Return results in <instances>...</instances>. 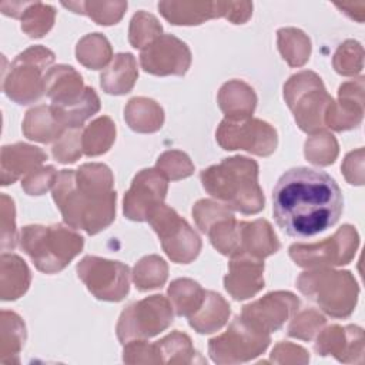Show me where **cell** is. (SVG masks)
<instances>
[{
  "label": "cell",
  "mask_w": 365,
  "mask_h": 365,
  "mask_svg": "<svg viewBox=\"0 0 365 365\" xmlns=\"http://www.w3.org/2000/svg\"><path fill=\"white\" fill-rule=\"evenodd\" d=\"M342 191L321 170L295 167L285 171L272 191V214L289 237L309 238L331 228L341 217Z\"/></svg>",
  "instance_id": "obj_1"
},
{
  "label": "cell",
  "mask_w": 365,
  "mask_h": 365,
  "mask_svg": "<svg viewBox=\"0 0 365 365\" xmlns=\"http://www.w3.org/2000/svg\"><path fill=\"white\" fill-rule=\"evenodd\" d=\"M115 197L111 171L104 164H84L77 171L63 170L53 187V198L64 221L90 235L111 224Z\"/></svg>",
  "instance_id": "obj_2"
},
{
  "label": "cell",
  "mask_w": 365,
  "mask_h": 365,
  "mask_svg": "<svg viewBox=\"0 0 365 365\" xmlns=\"http://www.w3.org/2000/svg\"><path fill=\"white\" fill-rule=\"evenodd\" d=\"M257 177V163L245 157L224 158L201 173L202 185L211 195L244 214H255L264 208Z\"/></svg>",
  "instance_id": "obj_3"
},
{
  "label": "cell",
  "mask_w": 365,
  "mask_h": 365,
  "mask_svg": "<svg viewBox=\"0 0 365 365\" xmlns=\"http://www.w3.org/2000/svg\"><path fill=\"white\" fill-rule=\"evenodd\" d=\"M83 237L63 225H29L21 231L20 245L37 269L46 274L61 271L83 248Z\"/></svg>",
  "instance_id": "obj_4"
},
{
  "label": "cell",
  "mask_w": 365,
  "mask_h": 365,
  "mask_svg": "<svg viewBox=\"0 0 365 365\" xmlns=\"http://www.w3.org/2000/svg\"><path fill=\"white\" fill-rule=\"evenodd\" d=\"M298 288L328 315L345 318L355 309L358 284L348 271L315 269L298 278Z\"/></svg>",
  "instance_id": "obj_5"
},
{
  "label": "cell",
  "mask_w": 365,
  "mask_h": 365,
  "mask_svg": "<svg viewBox=\"0 0 365 365\" xmlns=\"http://www.w3.org/2000/svg\"><path fill=\"white\" fill-rule=\"evenodd\" d=\"M284 96L301 130L314 133L324 127L325 113L332 98L317 74L302 71L292 76L284 87Z\"/></svg>",
  "instance_id": "obj_6"
},
{
  "label": "cell",
  "mask_w": 365,
  "mask_h": 365,
  "mask_svg": "<svg viewBox=\"0 0 365 365\" xmlns=\"http://www.w3.org/2000/svg\"><path fill=\"white\" fill-rule=\"evenodd\" d=\"M148 221L158 234L164 251L173 261L188 264L198 255L201 248L198 235L173 208L161 204L153 211Z\"/></svg>",
  "instance_id": "obj_7"
},
{
  "label": "cell",
  "mask_w": 365,
  "mask_h": 365,
  "mask_svg": "<svg viewBox=\"0 0 365 365\" xmlns=\"http://www.w3.org/2000/svg\"><path fill=\"white\" fill-rule=\"evenodd\" d=\"M173 322L171 305L161 295H153L128 305L118 321L117 335L123 344L133 338H150Z\"/></svg>",
  "instance_id": "obj_8"
},
{
  "label": "cell",
  "mask_w": 365,
  "mask_h": 365,
  "mask_svg": "<svg viewBox=\"0 0 365 365\" xmlns=\"http://www.w3.org/2000/svg\"><path fill=\"white\" fill-rule=\"evenodd\" d=\"M268 344V332L237 317L224 335L210 341V354L215 362H241L264 352Z\"/></svg>",
  "instance_id": "obj_9"
},
{
  "label": "cell",
  "mask_w": 365,
  "mask_h": 365,
  "mask_svg": "<svg viewBox=\"0 0 365 365\" xmlns=\"http://www.w3.org/2000/svg\"><path fill=\"white\" fill-rule=\"evenodd\" d=\"M53 60L54 54L40 46L21 53L13 63L10 78L6 81L4 90L7 96L20 104L38 98L44 91V78L40 74Z\"/></svg>",
  "instance_id": "obj_10"
},
{
  "label": "cell",
  "mask_w": 365,
  "mask_h": 365,
  "mask_svg": "<svg viewBox=\"0 0 365 365\" xmlns=\"http://www.w3.org/2000/svg\"><path fill=\"white\" fill-rule=\"evenodd\" d=\"M359 237L354 227H341L331 238L318 244H294L289 255L301 267H325L348 264L358 248Z\"/></svg>",
  "instance_id": "obj_11"
},
{
  "label": "cell",
  "mask_w": 365,
  "mask_h": 365,
  "mask_svg": "<svg viewBox=\"0 0 365 365\" xmlns=\"http://www.w3.org/2000/svg\"><path fill=\"white\" fill-rule=\"evenodd\" d=\"M217 141L224 150H245L257 155H269L277 147V133L265 121L255 118H225Z\"/></svg>",
  "instance_id": "obj_12"
},
{
  "label": "cell",
  "mask_w": 365,
  "mask_h": 365,
  "mask_svg": "<svg viewBox=\"0 0 365 365\" xmlns=\"http://www.w3.org/2000/svg\"><path fill=\"white\" fill-rule=\"evenodd\" d=\"M77 272L78 278L98 299L120 301L128 292V267L118 261L86 257L77 265Z\"/></svg>",
  "instance_id": "obj_13"
},
{
  "label": "cell",
  "mask_w": 365,
  "mask_h": 365,
  "mask_svg": "<svg viewBox=\"0 0 365 365\" xmlns=\"http://www.w3.org/2000/svg\"><path fill=\"white\" fill-rule=\"evenodd\" d=\"M167 181L160 170L140 171L124 195V214L134 221H148L153 211L163 204Z\"/></svg>",
  "instance_id": "obj_14"
},
{
  "label": "cell",
  "mask_w": 365,
  "mask_h": 365,
  "mask_svg": "<svg viewBox=\"0 0 365 365\" xmlns=\"http://www.w3.org/2000/svg\"><path fill=\"white\" fill-rule=\"evenodd\" d=\"M140 61L147 73L155 76H181L190 67L191 53L185 43L171 34H164L143 48Z\"/></svg>",
  "instance_id": "obj_15"
},
{
  "label": "cell",
  "mask_w": 365,
  "mask_h": 365,
  "mask_svg": "<svg viewBox=\"0 0 365 365\" xmlns=\"http://www.w3.org/2000/svg\"><path fill=\"white\" fill-rule=\"evenodd\" d=\"M298 304L299 301L291 292H271L262 299L245 305L241 317L257 328L269 332L278 329Z\"/></svg>",
  "instance_id": "obj_16"
},
{
  "label": "cell",
  "mask_w": 365,
  "mask_h": 365,
  "mask_svg": "<svg viewBox=\"0 0 365 365\" xmlns=\"http://www.w3.org/2000/svg\"><path fill=\"white\" fill-rule=\"evenodd\" d=\"M364 113V78L344 83L339 87V104L334 100L325 113V124L336 131L358 127Z\"/></svg>",
  "instance_id": "obj_17"
},
{
  "label": "cell",
  "mask_w": 365,
  "mask_h": 365,
  "mask_svg": "<svg viewBox=\"0 0 365 365\" xmlns=\"http://www.w3.org/2000/svg\"><path fill=\"white\" fill-rule=\"evenodd\" d=\"M264 262L251 257H235L230 262V272L224 284L225 289L235 299H245L257 294L264 287Z\"/></svg>",
  "instance_id": "obj_18"
},
{
  "label": "cell",
  "mask_w": 365,
  "mask_h": 365,
  "mask_svg": "<svg viewBox=\"0 0 365 365\" xmlns=\"http://www.w3.org/2000/svg\"><path fill=\"white\" fill-rule=\"evenodd\" d=\"M80 74L73 67L57 66L44 77V93L51 98L54 108H66L77 104L86 94Z\"/></svg>",
  "instance_id": "obj_19"
},
{
  "label": "cell",
  "mask_w": 365,
  "mask_h": 365,
  "mask_svg": "<svg viewBox=\"0 0 365 365\" xmlns=\"http://www.w3.org/2000/svg\"><path fill=\"white\" fill-rule=\"evenodd\" d=\"M160 13L173 24H200L212 17H225L227 3L222 1H161Z\"/></svg>",
  "instance_id": "obj_20"
},
{
  "label": "cell",
  "mask_w": 365,
  "mask_h": 365,
  "mask_svg": "<svg viewBox=\"0 0 365 365\" xmlns=\"http://www.w3.org/2000/svg\"><path fill=\"white\" fill-rule=\"evenodd\" d=\"M315 349L321 355L332 354L338 361L345 362V355L356 354L362 356L364 352V334L359 327H328L318 338Z\"/></svg>",
  "instance_id": "obj_21"
},
{
  "label": "cell",
  "mask_w": 365,
  "mask_h": 365,
  "mask_svg": "<svg viewBox=\"0 0 365 365\" xmlns=\"http://www.w3.org/2000/svg\"><path fill=\"white\" fill-rule=\"evenodd\" d=\"M279 248L277 235L272 232L271 225L265 220L254 222H241L240 235V255L262 259Z\"/></svg>",
  "instance_id": "obj_22"
},
{
  "label": "cell",
  "mask_w": 365,
  "mask_h": 365,
  "mask_svg": "<svg viewBox=\"0 0 365 365\" xmlns=\"http://www.w3.org/2000/svg\"><path fill=\"white\" fill-rule=\"evenodd\" d=\"M137 78V64L130 53H120L106 71L101 73V87L108 94L128 93Z\"/></svg>",
  "instance_id": "obj_23"
},
{
  "label": "cell",
  "mask_w": 365,
  "mask_h": 365,
  "mask_svg": "<svg viewBox=\"0 0 365 365\" xmlns=\"http://www.w3.org/2000/svg\"><path fill=\"white\" fill-rule=\"evenodd\" d=\"M230 315V305L221 295L205 291L201 307L190 317V325L200 334H210L220 329Z\"/></svg>",
  "instance_id": "obj_24"
},
{
  "label": "cell",
  "mask_w": 365,
  "mask_h": 365,
  "mask_svg": "<svg viewBox=\"0 0 365 365\" xmlns=\"http://www.w3.org/2000/svg\"><path fill=\"white\" fill-rule=\"evenodd\" d=\"M218 101L227 118H248L255 108L257 98L251 87L234 80L222 86Z\"/></svg>",
  "instance_id": "obj_25"
},
{
  "label": "cell",
  "mask_w": 365,
  "mask_h": 365,
  "mask_svg": "<svg viewBox=\"0 0 365 365\" xmlns=\"http://www.w3.org/2000/svg\"><path fill=\"white\" fill-rule=\"evenodd\" d=\"M3 153L10 155V163L3 164V185L13 182L20 177L21 173L33 171L37 165H40L47 155L37 147H31L27 144H14L10 147H3Z\"/></svg>",
  "instance_id": "obj_26"
},
{
  "label": "cell",
  "mask_w": 365,
  "mask_h": 365,
  "mask_svg": "<svg viewBox=\"0 0 365 365\" xmlns=\"http://www.w3.org/2000/svg\"><path fill=\"white\" fill-rule=\"evenodd\" d=\"M125 120L135 131L153 133L161 127L164 115L161 107H158L155 101L135 97L130 100L125 107Z\"/></svg>",
  "instance_id": "obj_27"
},
{
  "label": "cell",
  "mask_w": 365,
  "mask_h": 365,
  "mask_svg": "<svg viewBox=\"0 0 365 365\" xmlns=\"http://www.w3.org/2000/svg\"><path fill=\"white\" fill-rule=\"evenodd\" d=\"M23 130L30 140L48 143L54 138H60L66 128L57 121L51 107L41 106L27 113Z\"/></svg>",
  "instance_id": "obj_28"
},
{
  "label": "cell",
  "mask_w": 365,
  "mask_h": 365,
  "mask_svg": "<svg viewBox=\"0 0 365 365\" xmlns=\"http://www.w3.org/2000/svg\"><path fill=\"white\" fill-rule=\"evenodd\" d=\"M168 295L175 307L178 315L191 317L202 304L205 291L191 279H175L170 288Z\"/></svg>",
  "instance_id": "obj_29"
},
{
  "label": "cell",
  "mask_w": 365,
  "mask_h": 365,
  "mask_svg": "<svg viewBox=\"0 0 365 365\" xmlns=\"http://www.w3.org/2000/svg\"><path fill=\"white\" fill-rule=\"evenodd\" d=\"M64 7L74 10V13L87 14L98 24H115L127 9L125 1H70L63 3Z\"/></svg>",
  "instance_id": "obj_30"
},
{
  "label": "cell",
  "mask_w": 365,
  "mask_h": 365,
  "mask_svg": "<svg viewBox=\"0 0 365 365\" xmlns=\"http://www.w3.org/2000/svg\"><path fill=\"white\" fill-rule=\"evenodd\" d=\"M115 138V127L108 117L93 121L83 133V151L87 155L106 153Z\"/></svg>",
  "instance_id": "obj_31"
},
{
  "label": "cell",
  "mask_w": 365,
  "mask_h": 365,
  "mask_svg": "<svg viewBox=\"0 0 365 365\" xmlns=\"http://www.w3.org/2000/svg\"><path fill=\"white\" fill-rule=\"evenodd\" d=\"M111 57V48L107 38L98 33L87 34L77 44V58L88 68L97 70L106 66Z\"/></svg>",
  "instance_id": "obj_32"
},
{
  "label": "cell",
  "mask_w": 365,
  "mask_h": 365,
  "mask_svg": "<svg viewBox=\"0 0 365 365\" xmlns=\"http://www.w3.org/2000/svg\"><path fill=\"white\" fill-rule=\"evenodd\" d=\"M278 44L284 58L292 67L302 66L309 56L311 44L308 37L297 29L278 30Z\"/></svg>",
  "instance_id": "obj_33"
},
{
  "label": "cell",
  "mask_w": 365,
  "mask_h": 365,
  "mask_svg": "<svg viewBox=\"0 0 365 365\" xmlns=\"http://www.w3.org/2000/svg\"><path fill=\"white\" fill-rule=\"evenodd\" d=\"M54 16L56 11L48 4L26 3L21 10V29L30 37H41L51 29Z\"/></svg>",
  "instance_id": "obj_34"
},
{
  "label": "cell",
  "mask_w": 365,
  "mask_h": 365,
  "mask_svg": "<svg viewBox=\"0 0 365 365\" xmlns=\"http://www.w3.org/2000/svg\"><path fill=\"white\" fill-rule=\"evenodd\" d=\"M167 279V265L157 255L143 258L134 268V282L141 291L161 287Z\"/></svg>",
  "instance_id": "obj_35"
},
{
  "label": "cell",
  "mask_w": 365,
  "mask_h": 365,
  "mask_svg": "<svg viewBox=\"0 0 365 365\" xmlns=\"http://www.w3.org/2000/svg\"><path fill=\"white\" fill-rule=\"evenodd\" d=\"M161 34V26L153 14L138 11L130 24V43L135 48H144Z\"/></svg>",
  "instance_id": "obj_36"
},
{
  "label": "cell",
  "mask_w": 365,
  "mask_h": 365,
  "mask_svg": "<svg viewBox=\"0 0 365 365\" xmlns=\"http://www.w3.org/2000/svg\"><path fill=\"white\" fill-rule=\"evenodd\" d=\"M338 154V144L334 135L328 133H319L305 143V157L312 164L329 165L335 161Z\"/></svg>",
  "instance_id": "obj_37"
},
{
  "label": "cell",
  "mask_w": 365,
  "mask_h": 365,
  "mask_svg": "<svg viewBox=\"0 0 365 365\" xmlns=\"http://www.w3.org/2000/svg\"><path fill=\"white\" fill-rule=\"evenodd\" d=\"M334 67L339 74L355 76L362 70V47L358 41L348 40L339 46L334 56Z\"/></svg>",
  "instance_id": "obj_38"
},
{
  "label": "cell",
  "mask_w": 365,
  "mask_h": 365,
  "mask_svg": "<svg viewBox=\"0 0 365 365\" xmlns=\"http://www.w3.org/2000/svg\"><path fill=\"white\" fill-rule=\"evenodd\" d=\"M192 215L201 228L202 232H208V230L218 221L232 218L234 215L224 208L221 204H217L210 200L198 201L192 208Z\"/></svg>",
  "instance_id": "obj_39"
},
{
  "label": "cell",
  "mask_w": 365,
  "mask_h": 365,
  "mask_svg": "<svg viewBox=\"0 0 365 365\" xmlns=\"http://www.w3.org/2000/svg\"><path fill=\"white\" fill-rule=\"evenodd\" d=\"M81 128H68L53 147V155L60 163H74L81 155Z\"/></svg>",
  "instance_id": "obj_40"
},
{
  "label": "cell",
  "mask_w": 365,
  "mask_h": 365,
  "mask_svg": "<svg viewBox=\"0 0 365 365\" xmlns=\"http://www.w3.org/2000/svg\"><path fill=\"white\" fill-rule=\"evenodd\" d=\"M157 167L160 171L167 174L171 180H180L192 174L194 167L190 158L180 151H167L164 153L158 161Z\"/></svg>",
  "instance_id": "obj_41"
},
{
  "label": "cell",
  "mask_w": 365,
  "mask_h": 365,
  "mask_svg": "<svg viewBox=\"0 0 365 365\" xmlns=\"http://www.w3.org/2000/svg\"><path fill=\"white\" fill-rule=\"evenodd\" d=\"M325 319L322 315L317 314L315 311H305L298 315V318L294 319V322L289 327V335L309 339L314 336V334L319 329L321 325H324Z\"/></svg>",
  "instance_id": "obj_42"
},
{
  "label": "cell",
  "mask_w": 365,
  "mask_h": 365,
  "mask_svg": "<svg viewBox=\"0 0 365 365\" xmlns=\"http://www.w3.org/2000/svg\"><path fill=\"white\" fill-rule=\"evenodd\" d=\"M56 178H57L56 170L51 165H48L38 170H33V173L21 182V185L29 194L40 195L50 188V185L56 181Z\"/></svg>",
  "instance_id": "obj_43"
},
{
  "label": "cell",
  "mask_w": 365,
  "mask_h": 365,
  "mask_svg": "<svg viewBox=\"0 0 365 365\" xmlns=\"http://www.w3.org/2000/svg\"><path fill=\"white\" fill-rule=\"evenodd\" d=\"M362 160H364V150L359 148L356 151L349 153L345 157L342 170L346 177V180L351 184L361 185L364 181V167H362Z\"/></svg>",
  "instance_id": "obj_44"
}]
</instances>
